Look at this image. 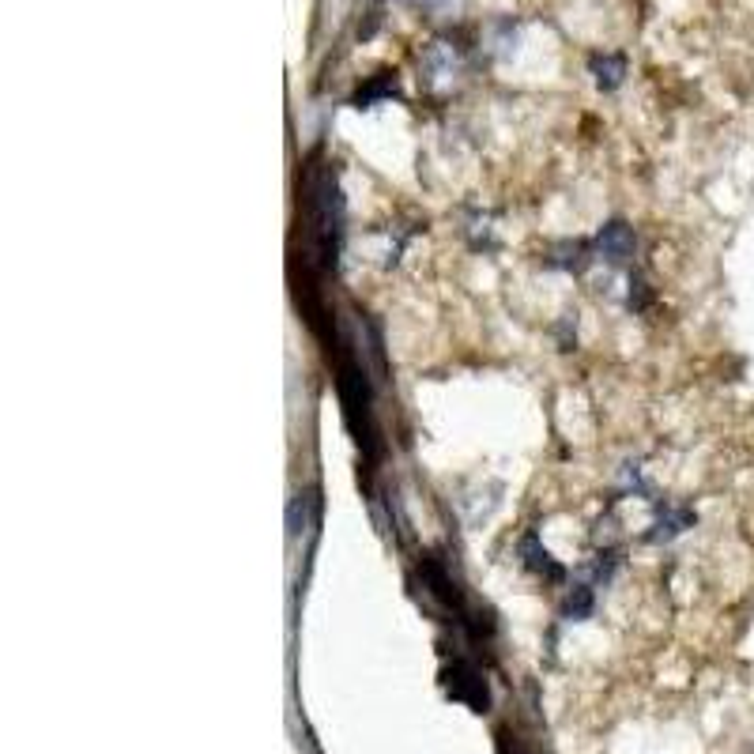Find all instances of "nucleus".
Returning a JSON list of instances; mask_svg holds the SVG:
<instances>
[{
    "instance_id": "f257e3e1",
    "label": "nucleus",
    "mask_w": 754,
    "mask_h": 754,
    "mask_svg": "<svg viewBox=\"0 0 754 754\" xmlns=\"http://www.w3.org/2000/svg\"><path fill=\"white\" fill-rule=\"evenodd\" d=\"M592 249H596V261H604L607 268H626L638 253V234L626 219H611V223L596 230Z\"/></svg>"
},
{
    "instance_id": "f03ea898",
    "label": "nucleus",
    "mask_w": 754,
    "mask_h": 754,
    "mask_svg": "<svg viewBox=\"0 0 754 754\" xmlns=\"http://www.w3.org/2000/svg\"><path fill=\"white\" fill-rule=\"evenodd\" d=\"M592 261H596V249H592V242H581V238H562V242L547 246V253H543V268L547 272H566V276L589 272Z\"/></svg>"
},
{
    "instance_id": "7ed1b4c3",
    "label": "nucleus",
    "mask_w": 754,
    "mask_h": 754,
    "mask_svg": "<svg viewBox=\"0 0 754 754\" xmlns=\"http://www.w3.org/2000/svg\"><path fill=\"white\" fill-rule=\"evenodd\" d=\"M517 555H521V566H525L528 574L543 577V581H562V577H566V566H562V562H558V558L543 547V540H540V532H536V528H528L525 536L517 540Z\"/></svg>"
},
{
    "instance_id": "20e7f679",
    "label": "nucleus",
    "mask_w": 754,
    "mask_h": 754,
    "mask_svg": "<svg viewBox=\"0 0 754 754\" xmlns=\"http://www.w3.org/2000/svg\"><path fill=\"white\" fill-rule=\"evenodd\" d=\"M694 521H698V513L690 506H675V502H664V506H656V517L653 525H649V532H645V543H672L679 540L687 528H694Z\"/></svg>"
},
{
    "instance_id": "39448f33",
    "label": "nucleus",
    "mask_w": 754,
    "mask_h": 754,
    "mask_svg": "<svg viewBox=\"0 0 754 754\" xmlns=\"http://www.w3.org/2000/svg\"><path fill=\"white\" fill-rule=\"evenodd\" d=\"M449 694L457 702H468L476 713H483L491 705V694H487V679L479 675V668H472L468 660H457L453 672H449Z\"/></svg>"
},
{
    "instance_id": "423d86ee",
    "label": "nucleus",
    "mask_w": 754,
    "mask_h": 754,
    "mask_svg": "<svg viewBox=\"0 0 754 754\" xmlns=\"http://www.w3.org/2000/svg\"><path fill=\"white\" fill-rule=\"evenodd\" d=\"M592 611H596V585H589V581H577L574 589H566L562 607H558V615L566 623H585V619H592Z\"/></svg>"
},
{
    "instance_id": "0eeeda50",
    "label": "nucleus",
    "mask_w": 754,
    "mask_h": 754,
    "mask_svg": "<svg viewBox=\"0 0 754 754\" xmlns=\"http://www.w3.org/2000/svg\"><path fill=\"white\" fill-rule=\"evenodd\" d=\"M589 72L596 76L600 91H615L626 80V57L623 53H596L589 61Z\"/></svg>"
},
{
    "instance_id": "6e6552de",
    "label": "nucleus",
    "mask_w": 754,
    "mask_h": 754,
    "mask_svg": "<svg viewBox=\"0 0 754 754\" xmlns=\"http://www.w3.org/2000/svg\"><path fill=\"white\" fill-rule=\"evenodd\" d=\"M396 91H400V83H396V72H377V76H370V80L359 87V95H355V106H359V110H370L374 102L393 99Z\"/></svg>"
},
{
    "instance_id": "1a4fd4ad",
    "label": "nucleus",
    "mask_w": 754,
    "mask_h": 754,
    "mask_svg": "<svg viewBox=\"0 0 754 754\" xmlns=\"http://www.w3.org/2000/svg\"><path fill=\"white\" fill-rule=\"evenodd\" d=\"M577 340V313H562V321H558V344H562V351H570Z\"/></svg>"
},
{
    "instance_id": "9d476101",
    "label": "nucleus",
    "mask_w": 754,
    "mask_h": 754,
    "mask_svg": "<svg viewBox=\"0 0 754 754\" xmlns=\"http://www.w3.org/2000/svg\"><path fill=\"white\" fill-rule=\"evenodd\" d=\"M630 310H645L649 306V287H645V279H634L630 276Z\"/></svg>"
}]
</instances>
